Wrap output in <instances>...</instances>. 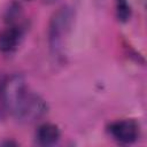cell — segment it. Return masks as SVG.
<instances>
[{
	"label": "cell",
	"mask_w": 147,
	"mask_h": 147,
	"mask_svg": "<svg viewBox=\"0 0 147 147\" xmlns=\"http://www.w3.org/2000/svg\"><path fill=\"white\" fill-rule=\"evenodd\" d=\"M74 8L70 6L60 7L51 17L48 24V44L54 53H59L68 38L74 23Z\"/></svg>",
	"instance_id": "1"
},
{
	"label": "cell",
	"mask_w": 147,
	"mask_h": 147,
	"mask_svg": "<svg viewBox=\"0 0 147 147\" xmlns=\"http://www.w3.org/2000/svg\"><path fill=\"white\" fill-rule=\"evenodd\" d=\"M48 110L46 101L38 94L28 91L24 99L21 101L13 116L21 123L31 124L42 118Z\"/></svg>",
	"instance_id": "2"
},
{
	"label": "cell",
	"mask_w": 147,
	"mask_h": 147,
	"mask_svg": "<svg viewBox=\"0 0 147 147\" xmlns=\"http://www.w3.org/2000/svg\"><path fill=\"white\" fill-rule=\"evenodd\" d=\"M28 87L25 80L20 75H14L9 77L0 88V94L5 103V107L7 110L11 113V115L16 110L21 101L24 99Z\"/></svg>",
	"instance_id": "3"
},
{
	"label": "cell",
	"mask_w": 147,
	"mask_h": 147,
	"mask_svg": "<svg viewBox=\"0 0 147 147\" xmlns=\"http://www.w3.org/2000/svg\"><path fill=\"white\" fill-rule=\"evenodd\" d=\"M111 136L122 144H131L138 139L139 126L133 119L117 121L109 126Z\"/></svg>",
	"instance_id": "4"
},
{
	"label": "cell",
	"mask_w": 147,
	"mask_h": 147,
	"mask_svg": "<svg viewBox=\"0 0 147 147\" xmlns=\"http://www.w3.org/2000/svg\"><path fill=\"white\" fill-rule=\"evenodd\" d=\"M22 38V31L17 26H10L0 33V52L9 53L14 51Z\"/></svg>",
	"instance_id": "5"
},
{
	"label": "cell",
	"mask_w": 147,
	"mask_h": 147,
	"mask_svg": "<svg viewBox=\"0 0 147 147\" xmlns=\"http://www.w3.org/2000/svg\"><path fill=\"white\" fill-rule=\"evenodd\" d=\"M36 138L40 145L51 146L56 144L60 139V130L57 125L53 123H44L37 129Z\"/></svg>",
	"instance_id": "6"
},
{
	"label": "cell",
	"mask_w": 147,
	"mask_h": 147,
	"mask_svg": "<svg viewBox=\"0 0 147 147\" xmlns=\"http://www.w3.org/2000/svg\"><path fill=\"white\" fill-rule=\"evenodd\" d=\"M116 16L121 22H127L131 17V7L127 0H116Z\"/></svg>",
	"instance_id": "7"
},
{
	"label": "cell",
	"mask_w": 147,
	"mask_h": 147,
	"mask_svg": "<svg viewBox=\"0 0 147 147\" xmlns=\"http://www.w3.org/2000/svg\"><path fill=\"white\" fill-rule=\"evenodd\" d=\"M45 1V3H47V5H51V3H54L55 1H57V0H44Z\"/></svg>",
	"instance_id": "8"
}]
</instances>
